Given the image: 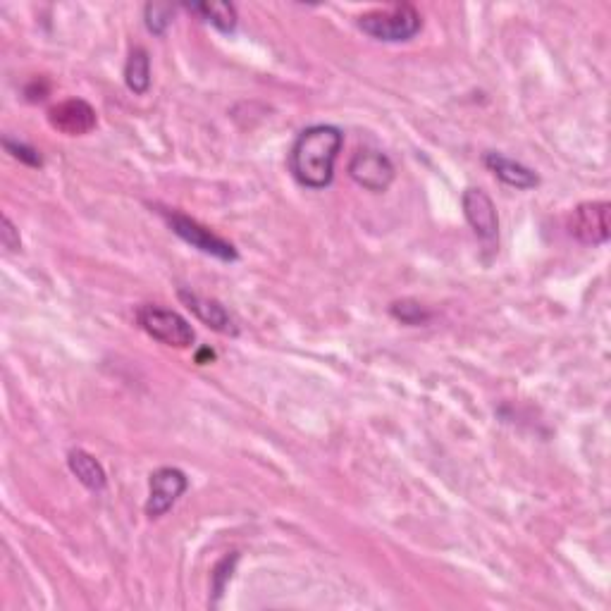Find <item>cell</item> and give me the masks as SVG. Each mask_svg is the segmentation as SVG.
<instances>
[{
  "instance_id": "3957f363",
  "label": "cell",
  "mask_w": 611,
  "mask_h": 611,
  "mask_svg": "<svg viewBox=\"0 0 611 611\" xmlns=\"http://www.w3.org/2000/svg\"><path fill=\"white\" fill-rule=\"evenodd\" d=\"M137 320L139 325L144 327L146 335L158 339V342L165 344V347L187 349L196 339V332L194 327L189 325V320L182 318L180 313L170 311V308L144 304L139 306Z\"/></svg>"
},
{
  "instance_id": "8992f818",
  "label": "cell",
  "mask_w": 611,
  "mask_h": 611,
  "mask_svg": "<svg viewBox=\"0 0 611 611\" xmlns=\"http://www.w3.org/2000/svg\"><path fill=\"white\" fill-rule=\"evenodd\" d=\"M349 175L359 187L373 191V194H382V191L390 189V184L394 182V165L382 151L361 148V151L351 158Z\"/></svg>"
},
{
  "instance_id": "d6986e66",
  "label": "cell",
  "mask_w": 611,
  "mask_h": 611,
  "mask_svg": "<svg viewBox=\"0 0 611 611\" xmlns=\"http://www.w3.org/2000/svg\"><path fill=\"white\" fill-rule=\"evenodd\" d=\"M0 242L8 251H17L22 246L20 242V232H17V227L12 225V220L8 215H3V230H0Z\"/></svg>"
},
{
  "instance_id": "5b68a950",
  "label": "cell",
  "mask_w": 611,
  "mask_h": 611,
  "mask_svg": "<svg viewBox=\"0 0 611 611\" xmlns=\"http://www.w3.org/2000/svg\"><path fill=\"white\" fill-rule=\"evenodd\" d=\"M165 222L170 225V230L177 234V237L184 239V242L194 246V249H199L201 253H208V256L220 258V261H237L239 253L230 242H225V239L218 237V234H213L208 227L199 225L196 220L187 218V215L172 211L163 213Z\"/></svg>"
},
{
  "instance_id": "5bb4252c",
  "label": "cell",
  "mask_w": 611,
  "mask_h": 611,
  "mask_svg": "<svg viewBox=\"0 0 611 611\" xmlns=\"http://www.w3.org/2000/svg\"><path fill=\"white\" fill-rule=\"evenodd\" d=\"M191 12L201 15L208 24H213L215 29L220 32L230 34L237 29V10H234L232 3H196L187 5Z\"/></svg>"
},
{
  "instance_id": "ac0fdd59",
  "label": "cell",
  "mask_w": 611,
  "mask_h": 611,
  "mask_svg": "<svg viewBox=\"0 0 611 611\" xmlns=\"http://www.w3.org/2000/svg\"><path fill=\"white\" fill-rule=\"evenodd\" d=\"M237 561H239V554H232V557H225L218 566H215V571H213L215 597H220L222 592H225V585H227V580L232 578V571H234V566H237Z\"/></svg>"
},
{
  "instance_id": "2e32d148",
  "label": "cell",
  "mask_w": 611,
  "mask_h": 611,
  "mask_svg": "<svg viewBox=\"0 0 611 611\" xmlns=\"http://www.w3.org/2000/svg\"><path fill=\"white\" fill-rule=\"evenodd\" d=\"M392 316L406 325H423L428 323L432 313L425 311L416 301H397V304H392Z\"/></svg>"
},
{
  "instance_id": "52a82bcc",
  "label": "cell",
  "mask_w": 611,
  "mask_h": 611,
  "mask_svg": "<svg viewBox=\"0 0 611 611\" xmlns=\"http://www.w3.org/2000/svg\"><path fill=\"white\" fill-rule=\"evenodd\" d=\"M189 480L180 468H160L151 475V492H148L146 516L160 518L175 506L184 492H187Z\"/></svg>"
},
{
  "instance_id": "e0dca14e",
  "label": "cell",
  "mask_w": 611,
  "mask_h": 611,
  "mask_svg": "<svg viewBox=\"0 0 611 611\" xmlns=\"http://www.w3.org/2000/svg\"><path fill=\"white\" fill-rule=\"evenodd\" d=\"M3 146H5V151H8L12 158L22 160L24 165H32V168H41V165H43L41 153L36 151V148H32V146L22 144V141H12L10 137H5L3 139Z\"/></svg>"
},
{
  "instance_id": "8fae6325",
  "label": "cell",
  "mask_w": 611,
  "mask_h": 611,
  "mask_svg": "<svg viewBox=\"0 0 611 611\" xmlns=\"http://www.w3.org/2000/svg\"><path fill=\"white\" fill-rule=\"evenodd\" d=\"M485 165L490 168L504 184L516 189H535L540 184V177L526 165L516 163V160L502 156V153H485Z\"/></svg>"
},
{
  "instance_id": "ba28073f",
  "label": "cell",
  "mask_w": 611,
  "mask_h": 611,
  "mask_svg": "<svg viewBox=\"0 0 611 611\" xmlns=\"http://www.w3.org/2000/svg\"><path fill=\"white\" fill-rule=\"evenodd\" d=\"M461 206H464V215L468 225L473 227V232L478 234L480 242L492 244L497 242L499 234V215L495 203H492L487 191L483 189H466L461 196Z\"/></svg>"
},
{
  "instance_id": "9a60e30c",
  "label": "cell",
  "mask_w": 611,
  "mask_h": 611,
  "mask_svg": "<svg viewBox=\"0 0 611 611\" xmlns=\"http://www.w3.org/2000/svg\"><path fill=\"white\" fill-rule=\"evenodd\" d=\"M144 17H146L148 32L156 36H163L172 24L175 8H172L170 3H148L144 8Z\"/></svg>"
},
{
  "instance_id": "277c9868",
  "label": "cell",
  "mask_w": 611,
  "mask_h": 611,
  "mask_svg": "<svg viewBox=\"0 0 611 611\" xmlns=\"http://www.w3.org/2000/svg\"><path fill=\"white\" fill-rule=\"evenodd\" d=\"M611 206L607 201H588L573 208L566 220V230L580 244L600 246L609 242L611 234Z\"/></svg>"
},
{
  "instance_id": "9c48e42d",
  "label": "cell",
  "mask_w": 611,
  "mask_h": 611,
  "mask_svg": "<svg viewBox=\"0 0 611 611\" xmlns=\"http://www.w3.org/2000/svg\"><path fill=\"white\" fill-rule=\"evenodd\" d=\"M48 122L67 137H84L96 127V110L82 98H67L48 110Z\"/></svg>"
},
{
  "instance_id": "7c38bea8",
  "label": "cell",
  "mask_w": 611,
  "mask_h": 611,
  "mask_svg": "<svg viewBox=\"0 0 611 611\" xmlns=\"http://www.w3.org/2000/svg\"><path fill=\"white\" fill-rule=\"evenodd\" d=\"M67 466H70L72 475L84 487H89V490H94V492L106 490V483H108L106 471H103V466L98 464V461L89 452H84V449H72L70 456H67Z\"/></svg>"
},
{
  "instance_id": "7a4b0ae2",
  "label": "cell",
  "mask_w": 611,
  "mask_h": 611,
  "mask_svg": "<svg viewBox=\"0 0 611 611\" xmlns=\"http://www.w3.org/2000/svg\"><path fill=\"white\" fill-rule=\"evenodd\" d=\"M359 27L370 39H378L385 43L409 41L421 32L423 17L413 5L399 3L390 5L385 10H373L359 17Z\"/></svg>"
},
{
  "instance_id": "ffe728a7",
  "label": "cell",
  "mask_w": 611,
  "mask_h": 611,
  "mask_svg": "<svg viewBox=\"0 0 611 611\" xmlns=\"http://www.w3.org/2000/svg\"><path fill=\"white\" fill-rule=\"evenodd\" d=\"M48 91H51V86H48L46 79H34V82L27 86L24 94H27L29 101H43V98L48 96Z\"/></svg>"
},
{
  "instance_id": "6da1fadb",
  "label": "cell",
  "mask_w": 611,
  "mask_h": 611,
  "mask_svg": "<svg viewBox=\"0 0 611 611\" xmlns=\"http://www.w3.org/2000/svg\"><path fill=\"white\" fill-rule=\"evenodd\" d=\"M344 134L337 127L316 125L299 134L289 153V168L296 182L308 189L330 187L335 177V160L342 151Z\"/></svg>"
},
{
  "instance_id": "4fadbf2b",
  "label": "cell",
  "mask_w": 611,
  "mask_h": 611,
  "mask_svg": "<svg viewBox=\"0 0 611 611\" xmlns=\"http://www.w3.org/2000/svg\"><path fill=\"white\" fill-rule=\"evenodd\" d=\"M125 82L129 86V91L137 96H144L151 86V60H148L146 48L137 46L132 53H129L127 67H125Z\"/></svg>"
},
{
  "instance_id": "30bf717a",
  "label": "cell",
  "mask_w": 611,
  "mask_h": 611,
  "mask_svg": "<svg viewBox=\"0 0 611 611\" xmlns=\"http://www.w3.org/2000/svg\"><path fill=\"white\" fill-rule=\"evenodd\" d=\"M180 301L184 306L194 313L196 318L201 320L203 325H208L215 332H222V335H237V327H234V320L230 313L225 311V306L220 301L208 299V296H201L196 292H189V289H180Z\"/></svg>"
}]
</instances>
